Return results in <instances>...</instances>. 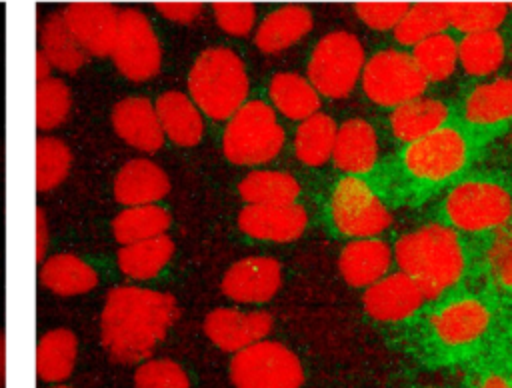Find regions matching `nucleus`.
<instances>
[{"label":"nucleus","instance_id":"38","mask_svg":"<svg viewBox=\"0 0 512 388\" xmlns=\"http://www.w3.org/2000/svg\"><path fill=\"white\" fill-rule=\"evenodd\" d=\"M72 110V90L56 76L38 80L36 84V126L42 132L60 128Z\"/></svg>","mask_w":512,"mask_h":388},{"label":"nucleus","instance_id":"28","mask_svg":"<svg viewBox=\"0 0 512 388\" xmlns=\"http://www.w3.org/2000/svg\"><path fill=\"white\" fill-rule=\"evenodd\" d=\"M78 338L70 328H52L38 338L36 374L40 380L64 382L76 366Z\"/></svg>","mask_w":512,"mask_h":388},{"label":"nucleus","instance_id":"29","mask_svg":"<svg viewBox=\"0 0 512 388\" xmlns=\"http://www.w3.org/2000/svg\"><path fill=\"white\" fill-rule=\"evenodd\" d=\"M174 242L168 234L148 238L142 242L120 246L116 254L118 270L134 282H146L156 278L172 260Z\"/></svg>","mask_w":512,"mask_h":388},{"label":"nucleus","instance_id":"51","mask_svg":"<svg viewBox=\"0 0 512 388\" xmlns=\"http://www.w3.org/2000/svg\"><path fill=\"white\" fill-rule=\"evenodd\" d=\"M510 146H512V130H510Z\"/></svg>","mask_w":512,"mask_h":388},{"label":"nucleus","instance_id":"30","mask_svg":"<svg viewBox=\"0 0 512 388\" xmlns=\"http://www.w3.org/2000/svg\"><path fill=\"white\" fill-rule=\"evenodd\" d=\"M270 106L290 120H306L320 112V94L308 78L296 72H278L268 84Z\"/></svg>","mask_w":512,"mask_h":388},{"label":"nucleus","instance_id":"27","mask_svg":"<svg viewBox=\"0 0 512 388\" xmlns=\"http://www.w3.org/2000/svg\"><path fill=\"white\" fill-rule=\"evenodd\" d=\"M38 42L52 68L64 74H76L88 60V54L72 36L62 10L50 12L44 16V20H40Z\"/></svg>","mask_w":512,"mask_h":388},{"label":"nucleus","instance_id":"6","mask_svg":"<svg viewBox=\"0 0 512 388\" xmlns=\"http://www.w3.org/2000/svg\"><path fill=\"white\" fill-rule=\"evenodd\" d=\"M284 146V128L264 100H246L226 122L222 152L232 164L256 166L274 160Z\"/></svg>","mask_w":512,"mask_h":388},{"label":"nucleus","instance_id":"9","mask_svg":"<svg viewBox=\"0 0 512 388\" xmlns=\"http://www.w3.org/2000/svg\"><path fill=\"white\" fill-rule=\"evenodd\" d=\"M110 56L116 70L130 82H148L160 74L162 44L144 10L136 6L120 8Z\"/></svg>","mask_w":512,"mask_h":388},{"label":"nucleus","instance_id":"33","mask_svg":"<svg viewBox=\"0 0 512 388\" xmlns=\"http://www.w3.org/2000/svg\"><path fill=\"white\" fill-rule=\"evenodd\" d=\"M238 192L246 204H292L300 196V184L282 170H252L240 180Z\"/></svg>","mask_w":512,"mask_h":388},{"label":"nucleus","instance_id":"21","mask_svg":"<svg viewBox=\"0 0 512 388\" xmlns=\"http://www.w3.org/2000/svg\"><path fill=\"white\" fill-rule=\"evenodd\" d=\"M334 166L346 176H366L378 162V136L364 118H348L336 130L332 148Z\"/></svg>","mask_w":512,"mask_h":388},{"label":"nucleus","instance_id":"48","mask_svg":"<svg viewBox=\"0 0 512 388\" xmlns=\"http://www.w3.org/2000/svg\"><path fill=\"white\" fill-rule=\"evenodd\" d=\"M4 376H6V340H4V332L0 330V388H4Z\"/></svg>","mask_w":512,"mask_h":388},{"label":"nucleus","instance_id":"46","mask_svg":"<svg viewBox=\"0 0 512 388\" xmlns=\"http://www.w3.org/2000/svg\"><path fill=\"white\" fill-rule=\"evenodd\" d=\"M476 388H512V382L500 372H488Z\"/></svg>","mask_w":512,"mask_h":388},{"label":"nucleus","instance_id":"7","mask_svg":"<svg viewBox=\"0 0 512 388\" xmlns=\"http://www.w3.org/2000/svg\"><path fill=\"white\" fill-rule=\"evenodd\" d=\"M328 216L332 228L352 240L376 238L392 222L382 196L362 176H342L332 186Z\"/></svg>","mask_w":512,"mask_h":388},{"label":"nucleus","instance_id":"18","mask_svg":"<svg viewBox=\"0 0 512 388\" xmlns=\"http://www.w3.org/2000/svg\"><path fill=\"white\" fill-rule=\"evenodd\" d=\"M308 212L302 204H246L238 214V228L256 240L290 242L302 236Z\"/></svg>","mask_w":512,"mask_h":388},{"label":"nucleus","instance_id":"20","mask_svg":"<svg viewBox=\"0 0 512 388\" xmlns=\"http://www.w3.org/2000/svg\"><path fill=\"white\" fill-rule=\"evenodd\" d=\"M462 122L468 132L498 130L512 122V78H494L474 86L462 100Z\"/></svg>","mask_w":512,"mask_h":388},{"label":"nucleus","instance_id":"25","mask_svg":"<svg viewBox=\"0 0 512 388\" xmlns=\"http://www.w3.org/2000/svg\"><path fill=\"white\" fill-rule=\"evenodd\" d=\"M388 122L392 136L402 144H410L446 126L450 122V108L444 100L418 96L392 108Z\"/></svg>","mask_w":512,"mask_h":388},{"label":"nucleus","instance_id":"5","mask_svg":"<svg viewBox=\"0 0 512 388\" xmlns=\"http://www.w3.org/2000/svg\"><path fill=\"white\" fill-rule=\"evenodd\" d=\"M512 222V190L492 176H470L456 182L442 202V224L456 232L486 234Z\"/></svg>","mask_w":512,"mask_h":388},{"label":"nucleus","instance_id":"22","mask_svg":"<svg viewBox=\"0 0 512 388\" xmlns=\"http://www.w3.org/2000/svg\"><path fill=\"white\" fill-rule=\"evenodd\" d=\"M394 262L392 248L380 238L350 240L340 252V274L354 288H368L386 274Z\"/></svg>","mask_w":512,"mask_h":388},{"label":"nucleus","instance_id":"44","mask_svg":"<svg viewBox=\"0 0 512 388\" xmlns=\"http://www.w3.org/2000/svg\"><path fill=\"white\" fill-rule=\"evenodd\" d=\"M154 10L174 24H192L198 20L204 6L200 2H156Z\"/></svg>","mask_w":512,"mask_h":388},{"label":"nucleus","instance_id":"37","mask_svg":"<svg viewBox=\"0 0 512 388\" xmlns=\"http://www.w3.org/2000/svg\"><path fill=\"white\" fill-rule=\"evenodd\" d=\"M72 150L52 134H42L36 140V190L50 192L58 188L70 174Z\"/></svg>","mask_w":512,"mask_h":388},{"label":"nucleus","instance_id":"12","mask_svg":"<svg viewBox=\"0 0 512 388\" xmlns=\"http://www.w3.org/2000/svg\"><path fill=\"white\" fill-rule=\"evenodd\" d=\"M426 322L438 346L446 350H466L488 334L492 308L482 296L460 294L432 310Z\"/></svg>","mask_w":512,"mask_h":388},{"label":"nucleus","instance_id":"34","mask_svg":"<svg viewBox=\"0 0 512 388\" xmlns=\"http://www.w3.org/2000/svg\"><path fill=\"white\" fill-rule=\"evenodd\" d=\"M336 130V122L324 112H316L302 120L294 136L296 158L306 166L326 164L332 158Z\"/></svg>","mask_w":512,"mask_h":388},{"label":"nucleus","instance_id":"11","mask_svg":"<svg viewBox=\"0 0 512 388\" xmlns=\"http://www.w3.org/2000/svg\"><path fill=\"white\" fill-rule=\"evenodd\" d=\"M362 90L368 100L384 108H396L424 94L428 80L404 50L386 48L372 54L362 68Z\"/></svg>","mask_w":512,"mask_h":388},{"label":"nucleus","instance_id":"35","mask_svg":"<svg viewBox=\"0 0 512 388\" xmlns=\"http://www.w3.org/2000/svg\"><path fill=\"white\" fill-rule=\"evenodd\" d=\"M450 28L448 2H418L408 8L404 18L394 28V38L402 46H416L418 42L442 34Z\"/></svg>","mask_w":512,"mask_h":388},{"label":"nucleus","instance_id":"47","mask_svg":"<svg viewBox=\"0 0 512 388\" xmlns=\"http://www.w3.org/2000/svg\"><path fill=\"white\" fill-rule=\"evenodd\" d=\"M52 64H50V60L46 58V54L38 48V52H36V78L38 80H44V78H50L52 76Z\"/></svg>","mask_w":512,"mask_h":388},{"label":"nucleus","instance_id":"1","mask_svg":"<svg viewBox=\"0 0 512 388\" xmlns=\"http://www.w3.org/2000/svg\"><path fill=\"white\" fill-rule=\"evenodd\" d=\"M180 308L170 292L138 284H118L108 290L100 314V338L118 364L148 360L178 320Z\"/></svg>","mask_w":512,"mask_h":388},{"label":"nucleus","instance_id":"8","mask_svg":"<svg viewBox=\"0 0 512 388\" xmlns=\"http://www.w3.org/2000/svg\"><path fill=\"white\" fill-rule=\"evenodd\" d=\"M364 62V46L352 32H328L310 54L308 82L320 96L344 98L356 88Z\"/></svg>","mask_w":512,"mask_h":388},{"label":"nucleus","instance_id":"14","mask_svg":"<svg viewBox=\"0 0 512 388\" xmlns=\"http://www.w3.org/2000/svg\"><path fill=\"white\" fill-rule=\"evenodd\" d=\"M282 284V266L270 256L236 260L222 276V292L240 304H264Z\"/></svg>","mask_w":512,"mask_h":388},{"label":"nucleus","instance_id":"39","mask_svg":"<svg viewBox=\"0 0 512 388\" xmlns=\"http://www.w3.org/2000/svg\"><path fill=\"white\" fill-rule=\"evenodd\" d=\"M508 16L504 2H448L450 28L462 34L496 30Z\"/></svg>","mask_w":512,"mask_h":388},{"label":"nucleus","instance_id":"16","mask_svg":"<svg viewBox=\"0 0 512 388\" xmlns=\"http://www.w3.org/2000/svg\"><path fill=\"white\" fill-rule=\"evenodd\" d=\"M110 122L116 136L142 154H154L164 146V132L154 108L146 96H126L112 106Z\"/></svg>","mask_w":512,"mask_h":388},{"label":"nucleus","instance_id":"24","mask_svg":"<svg viewBox=\"0 0 512 388\" xmlns=\"http://www.w3.org/2000/svg\"><path fill=\"white\" fill-rule=\"evenodd\" d=\"M40 284L56 296H80L92 292L98 282V270L74 252H56L46 256L38 268Z\"/></svg>","mask_w":512,"mask_h":388},{"label":"nucleus","instance_id":"45","mask_svg":"<svg viewBox=\"0 0 512 388\" xmlns=\"http://www.w3.org/2000/svg\"><path fill=\"white\" fill-rule=\"evenodd\" d=\"M50 246V228H48V216L44 208H36V258L42 262L46 258Z\"/></svg>","mask_w":512,"mask_h":388},{"label":"nucleus","instance_id":"41","mask_svg":"<svg viewBox=\"0 0 512 388\" xmlns=\"http://www.w3.org/2000/svg\"><path fill=\"white\" fill-rule=\"evenodd\" d=\"M484 260L492 284L504 292H512V222L494 232Z\"/></svg>","mask_w":512,"mask_h":388},{"label":"nucleus","instance_id":"52","mask_svg":"<svg viewBox=\"0 0 512 388\" xmlns=\"http://www.w3.org/2000/svg\"><path fill=\"white\" fill-rule=\"evenodd\" d=\"M422 388H432V386H422Z\"/></svg>","mask_w":512,"mask_h":388},{"label":"nucleus","instance_id":"26","mask_svg":"<svg viewBox=\"0 0 512 388\" xmlns=\"http://www.w3.org/2000/svg\"><path fill=\"white\" fill-rule=\"evenodd\" d=\"M314 24V16L306 6L288 4L272 10L256 28L254 42L266 54H278L304 38Z\"/></svg>","mask_w":512,"mask_h":388},{"label":"nucleus","instance_id":"13","mask_svg":"<svg viewBox=\"0 0 512 388\" xmlns=\"http://www.w3.org/2000/svg\"><path fill=\"white\" fill-rule=\"evenodd\" d=\"M62 16L88 56H110L118 30L120 8L108 2H70Z\"/></svg>","mask_w":512,"mask_h":388},{"label":"nucleus","instance_id":"31","mask_svg":"<svg viewBox=\"0 0 512 388\" xmlns=\"http://www.w3.org/2000/svg\"><path fill=\"white\" fill-rule=\"evenodd\" d=\"M170 212L160 204L126 206L112 218V236L118 244H134L148 238H156L168 232Z\"/></svg>","mask_w":512,"mask_h":388},{"label":"nucleus","instance_id":"36","mask_svg":"<svg viewBox=\"0 0 512 388\" xmlns=\"http://www.w3.org/2000/svg\"><path fill=\"white\" fill-rule=\"evenodd\" d=\"M410 56L428 82H442L456 70L458 42L452 34L442 32L412 46Z\"/></svg>","mask_w":512,"mask_h":388},{"label":"nucleus","instance_id":"42","mask_svg":"<svg viewBox=\"0 0 512 388\" xmlns=\"http://www.w3.org/2000/svg\"><path fill=\"white\" fill-rule=\"evenodd\" d=\"M216 24L230 36H246L256 22V8L250 2H214Z\"/></svg>","mask_w":512,"mask_h":388},{"label":"nucleus","instance_id":"40","mask_svg":"<svg viewBox=\"0 0 512 388\" xmlns=\"http://www.w3.org/2000/svg\"><path fill=\"white\" fill-rule=\"evenodd\" d=\"M136 388H190L186 370L170 358H148L134 372Z\"/></svg>","mask_w":512,"mask_h":388},{"label":"nucleus","instance_id":"4","mask_svg":"<svg viewBox=\"0 0 512 388\" xmlns=\"http://www.w3.org/2000/svg\"><path fill=\"white\" fill-rule=\"evenodd\" d=\"M472 158V136L460 124H446L432 134L404 144L398 166L404 178L420 188H438L458 178Z\"/></svg>","mask_w":512,"mask_h":388},{"label":"nucleus","instance_id":"19","mask_svg":"<svg viewBox=\"0 0 512 388\" xmlns=\"http://www.w3.org/2000/svg\"><path fill=\"white\" fill-rule=\"evenodd\" d=\"M168 192L170 178L166 170L146 156H136L124 162L112 180L114 200L124 208L158 204Z\"/></svg>","mask_w":512,"mask_h":388},{"label":"nucleus","instance_id":"2","mask_svg":"<svg viewBox=\"0 0 512 388\" xmlns=\"http://www.w3.org/2000/svg\"><path fill=\"white\" fill-rule=\"evenodd\" d=\"M394 262L434 302L458 286L466 272V250L460 232L432 222L402 234L394 244Z\"/></svg>","mask_w":512,"mask_h":388},{"label":"nucleus","instance_id":"43","mask_svg":"<svg viewBox=\"0 0 512 388\" xmlns=\"http://www.w3.org/2000/svg\"><path fill=\"white\" fill-rule=\"evenodd\" d=\"M408 2H358L354 4L356 16L370 28L392 30L408 12Z\"/></svg>","mask_w":512,"mask_h":388},{"label":"nucleus","instance_id":"17","mask_svg":"<svg viewBox=\"0 0 512 388\" xmlns=\"http://www.w3.org/2000/svg\"><path fill=\"white\" fill-rule=\"evenodd\" d=\"M420 286L404 272H392L366 288L362 296L364 310L378 322H404L424 304Z\"/></svg>","mask_w":512,"mask_h":388},{"label":"nucleus","instance_id":"50","mask_svg":"<svg viewBox=\"0 0 512 388\" xmlns=\"http://www.w3.org/2000/svg\"><path fill=\"white\" fill-rule=\"evenodd\" d=\"M506 6H508V12L512 10V2H506Z\"/></svg>","mask_w":512,"mask_h":388},{"label":"nucleus","instance_id":"10","mask_svg":"<svg viewBox=\"0 0 512 388\" xmlns=\"http://www.w3.org/2000/svg\"><path fill=\"white\" fill-rule=\"evenodd\" d=\"M230 380L234 388H300L304 368L284 344L260 340L232 356Z\"/></svg>","mask_w":512,"mask_h":388},{"label":"nucleus","instance_id":"3","mask_svg":"<svg viewBox=\"0 0 512 388\" xmlns=\"http://www.w3.org/2000/svg\"><path fill=\"white\" fill-rule=\"evenodd\" d=\"M250 80L242 58L226 46L202 50L188 72V96L212 120H228L248 98Z\"/></svg>","mask_w":512,"mask_h":388},{"label":"nucleus","instance_id":"32","mask_svg":"<svg viewBox=\"0 0 512 388\" xmlns=\"http://www.w3.org/2000/svg\"><path fill=\"white\" fill-rule=\"evenodd\" d=\"M506 58V42L498 30L464 34L458 40V64L470 76L494 74Z\"/></svg>","mask_w":512,"mask_h":388},{"label":"nucleus","instance_id":"49","mask_svg":"<svg viewBox=\"0 0 512 388\" xmlns=\"http://www.w3.org/2000/svg\"><path fill=\"white\" fill-rule=\"evenodd\" d=\"M52 388H74V386H66V384H58V386H52Z\"/></svg>","mask_w":512,"mask_h":388},{"label":"nucleus","instance_id":"15","mask_svg":"<svg viewBox=\"0 0 512 388\" xmlns=\"http://www.w3.org/2000/svg\"><path fill=\"white\" fill-rule=\"evenodd\" d=\"M274 326V320L264 310L242 312L236 308H216L204 318L208 340L224 352H240L242 348L264 340Z\"/></svg>","mask_w":512,"mask_h":388},{"label":"nucleus","instance_id":"23","mask_svg":"<svg viewBox=\"0 0 512 388\" xmlns=\"http://www.w3.org/2000/svg\"><path fill=\"white\" fill-rule=\"evenodd\" d=\"M164 138L182 148L196 146L204 136V114L182 90H166L154 102Z\"/></svg>","mask_w":512,"mask_h":388}]
</instances>
